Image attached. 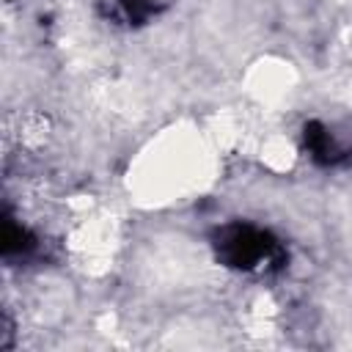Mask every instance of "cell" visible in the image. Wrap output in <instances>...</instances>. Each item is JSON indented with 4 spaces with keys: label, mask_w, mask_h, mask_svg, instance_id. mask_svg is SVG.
I'll return each instance as SVG.
<instances>
[{
    "label": "cell",
    "mask_w": 352,
    "mask_h": 352,
    "mask_svg": "<svg viewBox=\"0 0 352 352\" xmlns=\"http://www.w3.org/2000/svg\"><path fill=\"white\" fill-rule=\"evenodd\" d=\"M212 256L220 267L253 278H272L289 267L286 242L250 220H228L209 234Z\"/></svg>",
    "instance_id": "obj_1"
},
{
    "label": "cell",
    "mask_w": 352,
    "mask_h": 352,
    "mask_svg": "<svg viewBox=\"0 0 352 352\" xmlns=\"http://www.w3.org/2000/svg\"><path fill=\"white\" fill-rule=\"evenodd\" d=\"M302 148L319 168H341L352 160V116L338 121L311 118L302 124Z\"/></svg>",
    "instance_id": "obj_2"
},
{
    "label": "cell",
    "mask_w": 352,
    "mask_h": 352,
    "mask_svg": "<svg viewBox=\"0 0 352 352\" xmlns=\"http://www.w3.org/2000/svg\"><path fill=\"white\" fill-rule=\"evenodd\" d=\"M99 16L116 28H143L165 11L162 0H99Z\"/></svg>",
    "instance_id": "obj_3"
},
{
    "label": "cell",
    "mask_w": 352,
    "mask_h": 352,
    "mask_svg": "<svg viewBox=\"0 0 352 352\" xmlns=\"http://www.w3.org/2000/svg\"><path fill=\"white\" fill-rule=\"evenodd\" d=\"M38 250H41V239L28 226H22L16 217H11V212L6 209L3 212V261L22 264L38 256Z\"/></svg>",
    "instance_id": "obj_4"
}]
</instances>
